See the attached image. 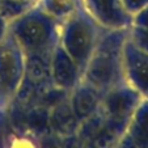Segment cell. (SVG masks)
<instances>
[{
	"label": "cell",
	"mask_w": 148,
	"mask_h": 148,
	"mask_svg": "<svg viewBox=\"0 0 148 148\" xmlns=\"http://www.w3.org/2000/svg\"><path fill=\"white\" fill-rule=\"evenodd\" d=\"M126 41L122 29L100 34L95 53L83 71L85 83L103 93L125 81L122 58Z\"/></svg>",
	"instance_id": "obj_1"
},
{
	"label": "cell",
	"mask_w": 148,
	"mask_h": 148,
	"mask_svg": "<svg viewBox=\"0 0 148 148\" xmlns=\"http://www.w3.org/2000/svg\"><path fill=\"white\" fill-rule=\"evenodd\" d=\"M100 33L95 20L83 13H73L66 25L62 47L84 71L96 50Z\"/></svg>",
	"instance_id": "obj_2"
},
{
	"label": "cell",
	"mask_w": 148,
	"mask_h": 148,
	"mask_svg": "<svg viewBox=\"0 0 148 148\" xmlns=\"http://www.w3.org/2000/svg\"><path fill=\"white\" fill-rule=\"evenodd\" d=\"M143 98L145 97L123 81L105 93L101 102V112L106 121L127 129L130 119Z\"/></svg>",
	"instance_id": "obj_3"
},
{
	"label": "cell",
	"mask_w": 148,
	"mask_h": 148,
	"mask_svg": "<svg viewBox=\"0 0 148 148\" xmlns=\"http://www.w3.org/2000/svg\"><path fill=\"white\" fill-rule=\"evenodd\" d=\"M123 75L125 81L148 97V53L134 45L129 38L123 46Z\"/></svg>",
	"instance_id": "obj_4"
},
{
	"label": "cell",
	"mask_w": 148,
	"mask_h": 148,
	"mask_svg": "<svg viewBox=\"0 0 148 148\" xmlns=\"http://www.w3.org/2000/svg\"><path fill=\"white\" fill-rule=\"evenodd\" d=\"M93 20L110 29H122L131 20L122 5V0H87Z\"/></svg>",
	"instance_id": "obj_5"
},
{
	"label": "cell",
	"mask_w": 148,
	"mask_h": 148,
	"mask_svg": "<svg viewBox=\"0 0 148 148\" xmlns=\"http://www.w3.org/2000/svg\"><path fill=\"white\" fill-rule=\"evenodd\" d=\"M16 36L21 45L30 50H38L49 42L51 36L50 24L38 16H28L16 26Z\"/></svg>",
	"instance_id": "obj_6"
},
{
	"label": "cell",
	"mask_w": 148,
	"mask_h": 148,
	"mask_svg": "<svg viewBox=\"0 0 148 148\" xmlns=\"http://www.w3.org/2000/svg\"><path fill=\"white\" fill-rule=\"evenodd\" d=\"M50 68L51 76L58 87L64 89H72L77 87L83 71L62 46L54 51Z\"/></svg>",
	"instance_id": "obj_7"
},
{
	"label": "cell",
	"mask_w": 148,
	"mask_h": 148,
	"mask_svg": "<svg viewBox=\"0 0 148 148\" xmlns=\"http://www.w3.org/2000/svg\"><path fill=\"white\" fill-rule=\"evenodd\" d=\"M101 95L102 92L87 83L80 84L75 88L70 105L79 122H83L84 119L89 118L101 109V102L103 97Z\"/></svg>",
	"instance_id": "obj_8"
},
{
	"label": "cell",
	"mask_w": 148,
	"mask_h": 148,
	"mask_svg": "<svg viewBox=\"0 0 148 148\" xmlns=\"http://www.w3.org/2000/svg\"><path fill=\"white\" fill-rule=\"evenodd\" d=\"M50 122L56 131L63 132V134L75 131L76 127H79V123H80L70 103L58 105L51 114Z\"/></svg>",
	"instance_id": "obj_9"
},
{
	"label": "cell",
	"mask_w": 148,
	"mask_h": 148,
	"mask_svg": "<svg viewBox=\"0 0 148 148\" xmlns=\"http://www.w3.org/2000/svg\"><path fill=\"white\" fill-rule=\"evenodd\" d=\"M132 17L134 23L129 39L138 47L148 53V5Z\"/></svg>",
	"instance_id": "obj_10"
},
{
	"label": "cell",
	"mask_w": 148,
	"mask_h": 148,
	"mask_svg": "<svg viewBox=\"0 0 148 148\" xmlns=\"http://www.w3.org/2000/svg\"><path fill=\"white\" fill-rule=\"evenodd\" d=\"M18 62L11 50L0 51V83L3 87H9L18 80Z\"/></svg>",
	"instance_id": "obj_11"
},
{
	"label": "cell",
	"mask_w": 148,
	"mask_h": 148,
	"mask_svg": "<svg viewBox=\"0 0 148 148\" xmlns=\"http://www.w3.org/2000/svg\"><path fill=\"white\" fill-rule=\"evenodd\" d=\"M46 9L55 17L72 16L75 13V0H46Z\"/></svg>",
	"instance_id": "obj_12"
},
{
	"label": "cell",
	"mask_w": 148,
	"mask_h": 148,
	"mask_svg": "<svg viewBox=\"0 0 148 148\" xmlns=\"http://www.w3.org/2000/svg\"><path fill=\"white\" fill-rule=\"evenodd\" d=\"M122 5L130 16H135L148 5V0H122Z\"/></svg>",
	"instance_id": "obj_13"
},
{
	"label": "cell",
	"mask_w": 148,
	"mask_h": 148,
	"mask_svg": "<svg viewBox=\"0 0 148 148\" xmlns=\"http://www.w3.org/2000/svg\"><path fill=\"white\" fill-rule=\"evenodd\" d=\"M117 148H139V147L135 144V142L130 138V135L126 132L119 139V142L117 143Z\"/></svg>",
	"instance_id": "obj_14"
},
{
	"label": "cell",
	"mask_w": 148,
	"mask_h": 148,
	"mask_svg": "<svg viewBox=\"0 0 148 148\" xmlns=\"http://www.w3.org/2000/svg\"><path fill=\"white\" fill-rule=\"evenodd\" d=\"M147 98H148V97H147Z\"/></svg>",
	"instance_id": "obj_15"
}]
</instances>
